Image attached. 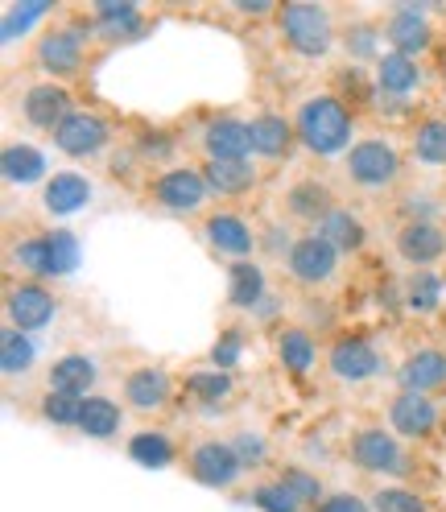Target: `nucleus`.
Listing matches in <instances>:
<instances>
[{"label":"nucleus","instance_id":"nucleus-4","mask_svg":"<svg viewBox=\"0 0 446 512\" xmlns=\"http://www.w3.org/2000/svg\"><path fill=\"white\" fill-rule=\"evenodd\" d=\"M347 459H352V467L360 475L393 479V484H401V479H409L413 471H418V459H413L405 451V442L393 430H385V426H360V430H352V438H347Z\"/></svg>","mask_w":446,"mask_h":512},{"label":"nucleus","instance_id":"nucleus-30","mask_svg":"<svg viewBox=\"0 0 446 512\" xmlns=\"http://www.w3.org/2000/svg\"><path fill=\"white\" fill-rule=\"evenodd\" d=\"M269 298V277L257 261H232L228 265V306L257 314V306Z\"/></svg>","mask_w":446,"mask_h":512},{"label":"nucleus","instance_id":"nucleus-6","mask_svg":"<svg viewBox=\"0 0 446 512\" xmlns=\"http://www.w3.org/2000/svg\"><path fill=\"white\" fill-rule=\"evenodd\" d=\"M145 199L157 211L186 219V215L207 211V203L215 195H211V186H207V178H203L199 166H166V170H153L145 178Z\"/></svg>","mask_w":446,"mask_h":512},{"label":"nucleus","instance_id":"nucleus-33","mask_svg":"<svg viewBox=\"0 0 446 512\" xmlns=\"http://www.w3.org/2000/svg\"><path fill=\"white\" fill-rule=\"evenodd\" d=\"M38 364V343L34 335H25L17 327H0V372H5V380H17V376H29Z\"/></svg>","mask_w":446,"mask_h":512},{"label":"nucleus","instance_id":"nucleus-2","mask_svg":"<svg viewBox=\"0 0 446 512\" xmlns=\"http://www.w3.org/2000/svg\"><path fill=\"white\" fill-rule=\"evenodd\" d=\"M91 42H95V25L83 13V17H71L62 25L42 29V34L34 38V46H29V62H34V71H42L46 79L67 83V79L83 75Z\"/></svg>","mask_w":446,"mask_h":512},{"label":"nucleus","instance_id":"nucleus-46","mask_svg":"<svg viewBox=\"0 0 446 512\" xmlns=\"http://www.w3.org/2000/svg\"><path fill=\"white\" fill-rule=\"evenodd\" d=\"M232 451L240 455L244 471H257V467H265V463H269V442H265L257 430H240V434L232 438Z\"/></svg>","mask_w":446,"mask_h":512},{"label":"nucleus","instance_id":"nucleus-42","mask_svg":"<svg viewBox=\"0 0 446 512\" xmlns=\"http://www.w3.org/2000/svg\"><path fill=\"white\" fill-rule=\"evenodd\" d=\"M240 356H244V327H223L219 331V339L211 343V368H219V372H232L236 364H240Z\"/></svg>","mask_w":446,"mask_h":512},{"label":"nucleus","instance_id":"nucleus-11","mask_svg":"<svg viewBox=\"0 0 446 512\" xmlns=\"http://www.w3.org/2000/svg\"><path fill=\"white\" fill-rule=\"evenodd\" d=\"M385 418H389V430L401 442H434L438 430H442V405L426 393L397 389L385 405Z\"/></svg>","mask_w":446,"mask_h":512},{"label":"nucleus","instance_id":"nucleus-31","mask_svg":"<svg viewBox=\"0 0 446 512\" xmlns=\"http://www.w3.org/2000/svg\"><path fill=\"white\" fill-rule=\"evenodd\" d=\"M409 157L418 166H446V116H422L418 124L409 128Z\"/></svg>","mask_w":446,"mask_h":512},{"label":"nucleus","instance_id":"nucleus-5","mask_svg":"<svg viewBox=\"0 0 446 512\" xmlns=\"http://www.w3.org/2000/svg\"><path fill=\"white\" fill-rule=\"evenodd\" d=\"M273 21H277V34H281L285 50H294L306 62L327 58L339 42L335 13L327 5H277Z\"/></svg>","mask_w":446,"mask_h":512},{"label":"nucleus","instance_id":"nucleus-23","mask_svg":"<svg viewBox=\"0 0 446 512\" xmlns=\"http://www.w3.org/2000/svg\"><path fill=\"white\" fill-rule=\"evenodd\" d=\"M252 124V153L261 162H285L298 145V133H294V116H281V112H257L248 120Z\"/></svg>","mask_w":446,"mask_h":512},{"label":"nucleus","instance_id":"nucleus-10","mask_svg":"<svg viewBox=\"0 0 446 512\" xmlns=\"http://www.w3.org/2000/svg\"><path fill=\"white\" fill-rule=\"evenodd\" d=\"M174 401V376L162 364H137L120 376V405L137 418H157Z\"/></svg>","mask_w":446,"mask_h":512},{"label":"nucleus","instance_id":"nucleus-21","mask_svg":"<svg viewBox=\"0 0 446 512\" xmlns=\"http://www.w3.org/2000/svg\"><path fill=\"white\" fill-rule=\"evenodd\" d=\"M100 384V360L87 351H62L54 364L46 368V389L50 393H67V397H91Z\"/></svg>","mask_w":446,"mask_h":512},{"label":"nucleus","instance_id":"nucleus-19","mask_svg":"<svg viewBox=\"0 0 446 512\" xmlns=\"http://www.w3.org/2000/svg\"><path fill=\"white\" fill-rule=\"evenodd\" d=\"M426 17H430L426 5H397L385 17V25H380V34H385L389 50H397L405 58H422L434 46V25Z\"/></svg>","mask_w":446,"mask_h":512},{"label":"nucleus","instance_id":"nucleus-27","mask_svg":"<svg viewBox=\"0 0 446 512\" xmlns=\"http://www.w3.org/2000/svg\"><path fill=\"white\" fill-rule=\"evenodd\" d=\"M273 351H277V364L290 372V376H310L318 364V343L306 327L290 323V327H277L273 335Z\"/></svg>","mask_w":446,"mask_h":512},{"label":"nucleus","instance_id":"nucleus-15","mask_svg":"<svg viewBox=\"0 0 446 512\" xmlns=\"http://www.w3.org/2000/svg\"><path fill=\"white\" fill-rule=\"evenodd\" d=\"M75 91L67 83H54V79H42V83H29L21 91V120L29 128H38V133H58L62 120L75 112Z\"/></svg>","mask_w":446,"mask_h":512},{"label":"nucleus","instance_id":"nucleus-47","mask_svg":"<svg viewBox=\"0 0 446 512\" xmlns=\"http://www.w3.org/2000/svg\"><path fill=\"white\" fill-rule=\"evenodd\" d=\"M310 512H372V504L360 496V492H327L323 496V504L318 508H310Z\"/></svg>","mask_w":446,"mask_h":512},{"label":"nucleus","instance_id":"nucleus-39","mask_svg":"<svg viewBox=\"0 0 446 512\" xmlns=\"http://www.w3.org/2000/svg\"><path fill=\"white\" fill-rule=\"evenodd\" d=\"M50 240V277H71L79 265H83V244L71 228H54L46 232Z\"/></svg>","mask_w":446,"mask_h":512},{"label":"nucleus","instance_id":"nucleus-22","mask_svg":"<svg viewBox=\"0 0 446 512\" xmlns=\"http://www.w3.org/2000/svg\"><path fill=\"white\" fill-rule=\"evenodd\" d=\"M91 195H95V186H91L87 174H79V170H54L46 178V186H42L38 203H42L46 215L67 219V215H79L91 203Z\"/></svg>","mask_w":446,"mask_h":512},{"label":"nucleus","instance_id":"nucleus-26","mask_svg":"<svg viewBox=\"0 0 446 512\" xmlns=\"http://www.w3.org/2000/svg\"><path fill=\"white\" fill-rule=\"evenodd\" d=\"M0 174H5V186H34L50 178V166H46V153L38 145L29 141H9L5 149H0Z\"/></svg>","mask_w":446,"mask_h":512},{"label":"nucleus","instance_id":"nucleus-17","mask_svg":"<svg viewBox=\"0 0 446 512\" xmlns=\"http://www.w3.org/2000/svg\"><path fill=\"white\" fill-rule=\"evenodd\" d=\"M335 207H339V199H335L331 182L314 178V174L294 178L290 186H285V195H281V215H285V223H306L310 232H314Z\"/></svg>","mask_w":446,"mask_h":512},{"label":"nucleus","instance_id":"nucleus-8","mask_svg":"<svg viewBox=\"0 0 446 512\" xmlns=\"http://www.w3.org/2000/svg\"><path fill=\"white\" fill-rule=\"evenodd\" d=\"M182 467H186V475L195 479V484H203L211 492L236 488L240 475H244V463L232 451L228 438H199V442H190L186 455H182Z\"/></svg>","mask_w":446,"mask_h":512},{"label":"nucleus","instance_id":"nucleus-44","mask_svg":"<svg viewBox=\"0 0 446 512\" xmlns=\"http://www.w3.org/2000/svg\"><path fill=\"white\" fill-rule=\"evenodd\" d=\"M252 504H257L261 512H302V504L285 492L277 479H261V484H252Z\"/></svg>","mask_w":446,"mask_h":512},{"label":"nucleus","instance_id":"nucleus-16","mask_svg":"<svg viewBox=\"0 0 446 512\" xmlns=\"http://www.w3.org/2000/svg\"><path fill=\"white\" fill-rule=\"evenodd\" d=\"M393 252L413 273L434 269L438 261H446V228L438 219H405L393 232Z\"/></svg>","mask_w":446,"mask_h":512},{"label":"nucleus","instance_id":"nucleus-34","mask_svg":"<svg viewBox=\"0 0 446 512\" xmlns=\"http://www.w3.org/2000/svg\"><path fill=\"white\" fill-rule=\"evenodd\" d=\"M9 269L25 281H46L50 277V240L42 236H21L9 244Z\"/></svg>","mask_w":446,"mask_h":512},{"label":"nucleus","instance_id":"nucleus-37","mask_svg":"<svg viewBox=\"0 0 446 512\" xmlns=\"http://www.w3.org/2000/svg\"><path fill=\"white\" fill-rule=\"evenodd\" d=\"M368 504H372V512H434L426 492L405 488V484H376L368 492Z\"/></svg>","mask_w":446,"mask_h":512},{"label":"nucleus","instance_id":"nucleus-41","mask_svg":"<svg viewBox=\"0 0 446 512\" xmlns=\"http://www.w3.org/2000/svg\"><path fill=\"white\" fill-rule=\"evenodd\" d=\"M79 413H83V397H67V393H42L38 397V418L54 430H75L79 426Z\"/></svg>","mask_w":446,"mask_h":512},{"label":"nucleus","instance_id":"nucleus-43","mask_svg":"<svg viewBox=\"0 0 446 512\" xmlns=\"http://www.w3.org/2000/svg\"><path fill=\"white\" fill-rule=\"evenodd\" d=\"M50 13H54L50 5H13V9H5V21H0V38H5V46H13L17 34H29V25Z\"/></svg>","mask_w":446,"mask_h":512},{"label":"nucleus","instance_id":"nucleus-35","mask_svg":"<svg viewBox=\"0 0 446 512\" xmlns=\"http://www.w3.org/2000/svg\"><path fill=\"white\" fill-rule=\"evenodd\" d=\"M129 459L141 467H170L178 459V446L166 430H137L129 438Z\"/></svg>","mask_w":446,"mask_h":512},{"label":"nucleus","instance_id":"nucleus-13","mask_svg":"<svg viewBox=\"0 0 446 512\" xmlns=\"http://www.w3.org/2000/svg\"><path fill=\"white\" fill-rule=\"evenodd\" d=\"M54 314H58V298L50 294L46 281L9 277V285H5V323L9 327L34 335V331H46L54 323Z\"/></svg>","mask_w":446,"mask_h":512},{"label":"nucleus","instance_id":"nucleus-25","mask_svg":"<svg viewBox=\"0 0 446 512\" xmlns=\"http://www.w3.org/2000/svg\"><path fill=\"white\" fill-rule=\"evenodd\" d=\"M199 170L211 186V195L228 203H244L261 186V166H252V157L248 162H199Z\"/></svg>","mask_w":446,"mask_h":512},{"label":"nucleus","instance_id":"nucleus-12","mask_svg":"<svg viewBox=\"0 0 446 512\" xmlns=\"http://www.w3.org/2000/svg\"><path fill=\"white\" fill-rule=\"evenodd\" d=\"M199 236L207 240V248L215 256H228V261H252V252L261 248V232L232 207L207 211L199 223Z\"/></svg>","mask_w":446,"mask_h":512},{"label":"nucleus","instance_id":"nucleus-29","mask_svg":"<svg viewBox=\"0 0 446 512\" xmlns=\"http://www.w3.org/2000/svg\"><path fill=\"white\" fill-rule=\"evenodd\" d=\"M318 236H323L339 256H352V252H364L368 248V223L352 211V207H335L323 223H318V228H314Z\"/></svg>","mask_w":446,"mask_h":512},{"label":"nucleus","instance_id":"nucleus-3","mask_svg":"<svg viewBox=\"0 0 446 512\" xmlns=\"http://www.w3.org/2000/svg\"><path fill=\"white\" fill-rule=\"evenodd\" d=\"M343 178L360 195H389L405 178V153L393 137H360L343 157Z\"/></svg>","mask_w":446,"mask_h":512},{"label":"nucleus","instance_id":"nucleus-38","mask_svg":"<svg viewBox=\"0 0 446 512\" xmlns=\"http://www.w3.org/2000/svg\"><path fill=\"white\" fill-rule=\"evenodd\" d=\"M405 306L413 314H434L442 306V277L434 269H418L405 281Z\"/></svg>","mask_w":446,"mask_h":512},{"label":"nucleus","instance_id":"nucleus-36","mask_svg":"<svg viewBox=\"0 0 446 512\" xmlns=\"http://www.w3.org/2000/svg\"><path fill=\"white\" fill-rule=\"evenodd\" d=\"M277 484L290 492L302 508H318L323 504V496H327V488H323V479H318V471H310V467H302V463H285V467H277Z\"/></svg>","mask_w":446,"mask_h":512},{"label":"nucleus","instance_id":"nucleus-24","mask_svg":"<svg viewBox=\"0 0 446 512\" xmlns=\"http://www.w3.org/2000/svg\"><path fill=\"white\" fill-rule=\"evenodd\" d=\"M422 79H426L422 62L418 58H405L397 50L380 54L376 67H372V83L380 91V100H385V95H389V100H405V95H413V91L422 87Z\"/></svg>","mask_w":446,"mask_h":512},{"label":"nucleus","instance_id":"nucleus-40","mask_svg":"<svg viewBox=\"0 0 446 512\" xmlns=\"http://www.w3.org/2000/svg\"><path fill=\"white\" fill-rule=\"evenodd\" d=\"M91 21V17H87ZM95 25V42L100 46H124V42H137L149 34V17L137 9L129 17H116V21H91Z\"/></svg>","mask_w":446,"mask_h":512},{"label":"nucleus","instance_id":"nucleus-18","mask_svg":"<svg viewBox=\"0 0 446 512\" xmlns=\"http://www.w3.org/2000/svg\"><path fill=\"white\" fill-rule=\"evenodd\" d=\"M203 162H248L252 157V124L240 116H211L199 133Z\"/></svg>","mask_w":446,"mask_h":512},{"label":"nucleus","instance_id":"nucleus-9","mask_svg":"<svg viewBox=\"0 0 446 512\" xmlns=\"http://www.w3.org/2000/svg\"><path fill=\"white\" fill-rule=\"evenodd\" d=\"M116 137V128L104 112H95V108H75L67 120H62V128L50 137L54 149L62 157H71V162H95V157H104L108 145Z\"/></svg>","mask_w":446,"mask_h":512},{"label":"nucleus","instance_id":"nucleus-1","mask_svg":"<svg viewBox=\"0 0 446 512\" xmlns=\"http://www.w3.org/2000/svg\"><path fill=\"white\" fill-rule=\"evenodd\" d=\"M294 133L310 157H347L356 137V112L335 91H314L294 108Z\"/></svg>","mask_w":446,"mask_h":512},{"label":"nucleus","instance_id":"nucleus-7","mask_svg":"<svg viewBox=\"0 0 446 512\" xmlns=\"http://www.w3.org/2000/svg\"><path fill=\"white\" fill-rule=\"evenodd\" d=\"M323 368H327V376L339 380V384H368V380H376V376H385V351H380L368 335L339 331V335L327 343Z\"/></svg>","mask_w":446,"mask_h":512},{"label":"nucleus","instance_id":"nucleus-20","mask_svg":"<svg viewBox=\"0 0 446 512\" xmlns=\"http://www.w3.org/2000/svg\"><path fill=\"white\" fill-rule=\"evenodd\" d=\"M397 389H409V393H442L446 389V347L438 343H422L413 347L409 356L397 364Z\"/></svg>","mask_w":446,"mask_h":512},{"label":"nucleus","instance_id":"nucleus-45","mask_svg":"<svg viewBox=\"0 0 446 512\" xmlns=\"http://www.w3.org/2000/svg\"><path fill=\"white\" fill-rule=\"evenodd\" d=\"M380 38H385V34H380L376 25H352L343 34V50L352 54V62H372V67H376V58H380L376 54V42Z\"/></svg>","mask_w":446,"mask_h":512},{"label":"nucleus","instance_id":"nucleus-32","mask_svg":"<svg viewBox=\"0 0 446 512\" xmlns=\"http://www.w3.org/2000/svg\"><path fill=\"white\" fill-rule=\"evenodd\" d=\"M182 393H186V401L215 409V405H223V401L236 397V376H232V372H219V368L186 372V376H182Z\"/></svg>","mask_w":446,"mask_h":512},{"label":"nucleus","instance_id":"nucleus-28","mask_svg":"<svg viewBox=\"0 0 446 512\" xmlns=\"http://www.w3.org/2000/svg\"><path fill=\"white\" fill-rule=\"evenodd\" d=\"M124 409L120 401H112V397H104V393H91V397H83V413H79V434L83 438H95V442H112L120 430H124Z\"/></svg>","mask_w":446,"mask_h":512},{"label":"nucleus","instance_id":"nucleus-14","mask_svg":"<svg viewBox=\"0 0 446 512\" xmlns=\"http://www.w3.org/2000/svg\"><path fill=\"white\" fill-rule=\"evenodd\" d=\"M285 277H290L298 290H327L339 277V252L318 232H306V236H298L294 252L285 256Z\"/></svg>","mask_w":446,"mask_h":512}]
</instances>
